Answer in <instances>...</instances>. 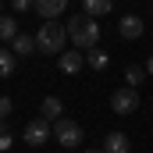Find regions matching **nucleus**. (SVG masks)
Masks as SVG:
<instances>
[{
    "label": "nucleus",
    "instance_id": "13",
    "mask_svg": "<svg viewBox=\"0 0 153 153\" xmlns=\"http://www.w3.org/2000/svg\"><path fill=\"white\" fill-rule=\"evenodd\" d=\"M85 64H89L93 71H103V68L111 64V57H107L103 50H89V53H85Z\"/></svg>",
    "mask_w": 153,
    "mask_h": 153
},
{
    "label": "nucleus",
    "instance_id": "17",
    "mask_svg": "<svg viewBox=\"0 0 153 153\" xmlns=\"http://www.w3.org/2000/svg\"><path fill=\"white\" fill-rule=\"evenodd\" d=\"M11 111H14L11 96H0V121H4V117H11Z\"/></svg>",
    "mask_w": 153,
    "mask_h": 153
},
{
    "label": "nucleus",
    "instance_id": "7",
    "mask_svg": "<svg viewBox=\"0 0 153 153\" xmlns=\"http://www.w3.org/2000/svg\"><path fill=\"white\" fill-rule=\"evenodd\" d=\"M117 32H121V39H139L143 32H146V25H143L139 14H125V18L117 22Z\"/></svg>",
    "mask_w": 153,
    "mask_h": 153
},
{
    "label": "nucleus",
    "instance_id": "15",
    "mask_svg": "<svg viewBox=\"0 0 153 153\" xmlns=\"http://www.w3.org/2000/svg\"><path fill=\"white\" fill-rule=\"evenodd\" d=\"M14 36H18V25L11 18H0V43H14Z\"/></svg>",
    "mask_w": 153,
    "mask_h": 153
},
{
    "label": "nucleus",
    "instance_id": "16",
    "mask_svg": "<svg viewBox=\"0 0 153 153\" xmlns=\"http://www.w3.org/2000/svg\"><path fill=\"white\" fill-rule=\"evenodd\" d=\"M11 71H14V57H11L7 46H0V78H7Z\"/></svg>",
    "mask_w": 153,
    "mask_h": 153
},
{
    "label": "nucleus",
    "instance_id": "21",
    "mask_svg": "<svg viewBox=\"0 0 153 153\" xmlns=\"http://www.w3.org/2000/svg\"><path fill=\"white\" fill-rule=\"evenodd\" d=\"M85 153H103V150H85Z\"/></svg>",
    "mask_w": 153,
    "mask_h": 153
},
{
    "label": "nucleus",
    "instance_id": "12",
    "mask_svg": "<svg viewBox=\"0 0 153 153\" xmlns=\"http://www.w3.org/2000/svg\"><path fill=\"white\" fill-rule=\"evenodd\" d=\"M82 7H85V18H93V22H96V18H103V14H111L114 0H85Z\"/></svg>",
    "mask_w": 153,
    "mask_h": 153
},
{
    "label": "nucleus",
    "instance_id": "14",
    "mask_svg": "<svg viewBox=\"0 0 153 153\" xmlns=\"http://www.w3.org/2000/svg\"><path fill=\"white\" fill-rule=\"evenodd\" d=\"M143 78H146V68H139V64H128V68H125V82H128L132 89H139Z\"/></svg>",
    "mask_w": 153,
    "mask_h": 153
},
{
    "label": "nucleus",
    "instance_id": "1",
    "mask_svg": "<svg viewBox=\"0 0 153 153\" xmlns=\"http://www.w3.org/2000/svg\"><path fill=\"white\" fill-rule=\"evenodd\" d=\"M68 39L75 43L78 50H96V43H100V25L93 22V18H85V14H75V18H68Z\"/></svg>",
    "mask_w": 153,
    "mask_h": 153
},
{
    "label": "nucleus",
    "instance_id": "23",
    "mask_svg": "<svg viewBox=\"0 0 153 153\" xmlns=\"http://www.w3.org/2000/svg\"><path fill=\"white\" fill-rule=\"evenodd\" d=\"M0 135H4V121H0Z\"/></svg>",
    "mask_w": 153,
    "mask_h": 153
},
{
    "label": "nucleus",
    "instance_id": "18",
    "mask_svg": "<svg viewBox=\"0 0 153 153\" xmlns=\"http://www.w3.org/2000/svg\"><path fill=\"white\" fill-rule=\"evenodd\" d=\"M32 4H36V0H11V7H14V11H29Z\"/></svg>",
    "mask_w": 153,
    "mask_h": 153
},
{
    "label": "nucleus",
    "instance_id": "11",
    "mask_svg": "<svg viewBox=\"0 0 153 153\" xmlns=\"http://www.w3.org/2000/svg\"><path fill=\"white\" fill-rule=\"evenodd\" d=\"M11 50L18 53V57H29V53H36L39 46H36V36H25V32H18L14 36V43H11Z\"/></svg>",
    "mask_w": 153,
    "mask_h": 153
},
{
    "label": "nucleus",
    "instance_id": "9",
    "mask_svg": "<svg viewBox=\"0 0 153 153\" xmlns=\"http://www.w3.org/2000/svg\"><path fill=\"white\" fill-rule=\"evenodd\" d=\"M39 117H46V121H61V117H64V103H61L57 96H46V100L39 103Z\"/></svg>",
    "mask_w": 153,
    "mask_h": 153
},
{
    "label": "nucleus",
    "instance_id": "2",
    "mask_svg": "<svg viewBox=\"0 0 153 153\" xmlns=\"http://www.w3.org/2000/svg\"><path fill=\"white\" fill-rule=\"evenodd\" d=\"M64 43H68V29L61 25V22H43L36 32V46L39 53H64Z\"/></svg>",
    "mask_w": 153,
    "mask_h": 153
},
{
    "label": "nucleus",
    "instance_id": "8",
    "mask_svg": "<svg viewBox=\"0 0 153 153\" xmlns=\"http://www.w3.org/2000/svg\"><path fill=\"white\" fill-rule=\"evenodd\" d=\"M32 7L39 11V18H46V22H53V18H57V14H61L64 7H68V0H36Z\"/></svg>",
    "mask_w": 153,
    "mask_h": 153
},
{
    "label": "nucleus",
    "instance_id": "19",
    "mask_svg": "<svg viewBox=\"0 0 153 153\" xmlns=\"http://www.w3.org/2000/svg\"><path fill=\"white\" fill-rule=\"evenodd\" d=\"M7 150H11V135L4 132V135H0V153H7Z\"/></svg>",
    "mask_w": 153,
    "mask_h": 153
},
{
    "label": "nucleus",
    "instance_id": "3",
    "mask_svg": "<svg viewBox=\"0 0 153 153\" xmlns=\"http://www.w3.org/2000/svg\"><path fill=\"white\" fill-rule=\"evenodd\" d=\"M50 135H53V125L46 121V117H32L29 125H25V132H22V139H25V146H46L50 143Z\"/></svg>",
    "mask_w": 153,
    "mask_h": 153
},
{
    "label": "nucleus",
    "instance_id": "6",
    "mask_svg": "<svg viewBox=\"0 0 153 153\" xmlns=\"http://www.w3.org/2000/svg\"><path fill=\"white\" fill-rule=\"evenodd\" d=\"M57 68H61L64 75H75V71L85 68V53H82V50H64V53L57 57Z\"/></svg>",
    "mask_w": 153,
    "mask_h": 153
},
{
    "label": "nucleus",
    "instance_id": "10",
    "mask_svg": "<svg viewBox=\"0 0 153 153\" xmlns=\"http://www.w3.org/2000/svg\"><path fill=\"white\" fill-rule=\"evenodd\" d=\"M128 150H132V143H128L125 132H111L103 139V153H128Z\"/></svg>",
    "mask_w": 153,
    "mask_h": 153
},
{
    "label": "nucleus",
    "instance_id": "4",
    "mask_svg": "<svg viewBox=\"0 0 153 153\" xmlns=\"http://www.w3.org/2000/svg\"><path fill=\"white\" fill-rule=\"evenodd\" d=\"M53 139H57L61 146L75 150V146H82V125H75L71 117H61V121H53Z\"/></svg>",
    "mask_w": 153,
    "mask_h": 153
},
{
    "label": "nucleus",
    "instance_id": "22",
    "mask_svg": "<svg viewBox=\"0 0 153 153\" xmlns=\"http://www.w3.org/2000/svg\"><path fill=\"white\" fill-rule=\"evenodd\" d=\"M0 11H4V0H0ZM0 18H4V14H0Z\"/></svg>",
    "mask_w": 153,
    "mask_h": 153
},
{
    "label": "nucleus",
    "instance_id": "5",
    "mask_svg": "<svg viewBox=\"0 0 153 153\" xmlns=\"http://www.w3.org/2000/svg\"><path fill=\"white\" fill-rule=\"evenodd\" d=\"M111 111L114 114H132V111H139V89H132V85H121L111 93Z\"/></svg>",
    "mask_w": 153,
    "mask_h": 153
},
{
    "label": "nucleus",
    "instance_id": "20",
    "mask_svg": "<svg viewBox=\"0 0 153 153\" xmlns=\"http://www.w3.org/2000/svg\"><path fill=\"white\" fill-rule=\"evenodd\" d=\"M146 75H153V57H146Z\"/></svg>",
    "mask_w": 153,
    "mask_h": 153
}]
</instances>
